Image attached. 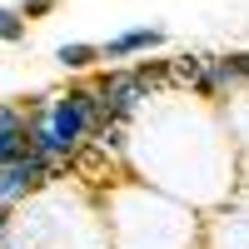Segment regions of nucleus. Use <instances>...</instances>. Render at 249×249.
Listing matches in <instances>:
<instances>
[{
    "mask_svg": "<svg viewBox=\"0 0 249 249\" xmlns=\"http://www.w3.org/2000/svg\"><path fill=\"white\" fill-rule=\"evenodd\" d=\"M50 175H55V170H50L40 155H30V150L20 155V160H10V164H0V204L10 210L15 199H25L30 190H40Z\"/></svg>",
    "mask_w": 249,
    "mask_h": 249,
    "instance_id": "obj_1",
    "label": "nucleus"
},
{
    "mask_svg": "<svg viewBox=\"0 0 249 249\" xmlns=\"http://www.w3.org/2000/svg\"><path fill=\"white\" fill-rule=\"evenodd\" d=\"M95 95H100V110H105V120H115V124H120L124 115H135L140 100H150V95L140 90V80H135L130 70H110V75L95 85Z\"/></svg>",
    "mask_w": 249,
    "mask_h": 249,
    "instance_id": "obj_2",
    "label": "nucleus"
},
{
    "mask_svg": "<svg viewBox=\"0 0 249 249\" xmlns=\"http://www.w3.org/2000/svg\"><path fill=\"white\" fill-rule=\"evenodd\" d=\"M30 144H25V115L20 110H0V164L20 160Z\"/></svg>",
    "mask_w": 249,
    "mask_h": 249,
    "instance_id": "obj_3",
    "label": "nucleus"
},
{
    "mask_svg": "<svg viewBox=\"0 0 249 249\" xmlns=\"http://www.w3.org/2000/svg\"><path fill=\"white\" fill-rule=\"evenodd\" d=\"M160 30H124L120 40H110V45L105 50H100V55H105V60H124V55H140V50H155L160 45Z\"/></svg>",
    "mask_w": 249,
    "mask_h": 249,
    "instance_id": "obj_4",
    "label": "nucleus"
},
{
    "mask_svg": "<svg viewBox=\"0 0 249 249\" xmlns=\"http://www.w3.org/2000/svg\"><path fill=\"white\" fill-rule=\"evenodd\" d=\"M164 75L179 80V85H195V90H199V80H204V60H199V55H179V60H170V65H164Z\"/></svg>",
    "mask_w": 249,
    "mask_h": 249,
    "instance_id": "obj_5",
    "label": "nucleus"
},
{
    "mask_svg": "<svg viewBox=\"0 0 249 249\" xmlns=\"http://www.w3.org/2000/svg\"><path fill=\"white\" fill-rule=\"evenodd\" d=\"M55 60H60L65 70H90L95 60H100V50H95V45H60Z\"/></svg>",
    "mask_w": 249,
    "mask_h": 249,
    "instance_id": "obj_6",
    "label": "nucleus"
},
{
    "mask_svg": "<svg viewBox=\"0 0 249 249\" xmlns=\"http://www.w3.org/2000/svg\"><path fill=\"white\" fill-rule=\"evenodd\" d=\"M0 40H5V45H20V40H25V15L20 10H0Z\"/></svg>",
    "mask_w": 249,
    "mask_h": 249,
    "instance_id": "obj_7",
    "label": "nucleus"
},
{
    "mask_svg": "<svg viewBox=\"0 0 249 249\" xmlns=\"http://www.w3.org/2000/svg\"><path fill=\"white\" fill-rule=\"evenodd\" d=\"M50 10H55V0H25V5H20V15H30V20L35 15H50Z\"/></svg>",
    "mask_w": 249,
    "mask_h": 249,
    "instance_id": "obj_8",
    "label": "nucleus"
},
{
    "mask_svg": "<svg viewBox=\"0 0 249 249\" xmlns=\"http://www.w3.org/2000/svg\"><path fill=\"white\" fill-rule=\"evenodd\" d=\"M5 230H10V210L0 204V244H5Z\"/></svg>",
    "mask_w": 249,
    "mask_h": 249,
    "instance_id": "obj_9",
    "label": "nucleus"
}]
</instances>
